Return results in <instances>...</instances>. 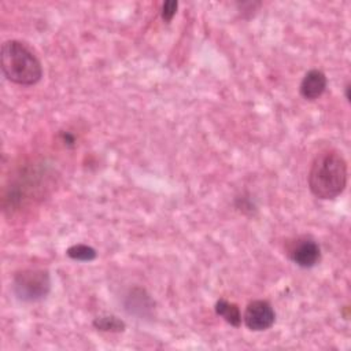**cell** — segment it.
<instances>
[{
	"label": "cell",
	"mask_w": 351,
	"mask_h": 351,
	"mask_svg": "<svg viewBox=\"0 0 351 351\" xmlns=\"http://www.w3.org/2000/svg\"><path fill=\"white\" fill-rule=\"evenodd\" d=\"M347 162L337 149H324L315 155L308 171V188L322 200L335 199L347 185Z\"/></svg>",
	"instance_id": "cell-1"
},
{
	"label": "cell",
	"mask_w": 351,
	"mask_h": 351,
	"mask_svg": "<svg viewBox=\"0 0 351 351\" xmlns=\"http://www.w3.org/2000/svg\"><path fill=\"white\" fill-rule=\"evenodd\" d=\"M0 66L5 78L18 85H33L43 77L40 59L26 43L18 40L1 45Z\"/></svg>",
	"instance_id": "cell-2"
},
{
	"label": "cell",
	"mask_w": 351,
	"mask_h": 351,
	"mask_svg": "<svg viewBox=\"0 0 351 351\" xmlns=\"http://www.w3.org/2000/svg\"><path fill=\"white\" fill-rule=\"evenodd\" d=\"M12 291L22 302H38L51 291V277L44 269H23L14 276Z\"/></svg>",
	"instance_id": "cell-3"
},
{
	"label": "cell",
	"mask_w": 351,
	"mask_h": 351,
	"mask_svg": "<svg viewBox=\"0 0 351 351\" xmlns=\"http://www.w3.org/2000/svg\"><path fill=\"white\" fill-rule=\"evenodd\" d=\"M288 258L299 267L310 269L321 261V248L318 243L307 236L296 237L287 244Z\"/></svg>",
	"instance_id": "cell-4"
},
{
	"label": "cell",
	"mask_w": 351,
	"mask_h": 351,
	"mask_svg": "<svg viewBox=\"0 0 351 351\" xmlns=\"http://www.w3.org/2000/svg\"><path fill=\"white\" fill-rule=\"evenodd\" d=\"M243 321L250 330L262 332L273 326L276 321V313L267 300H252L247 304Z\"/></svg>",
	"instance_id": "cell-5"
},
{
	"label": "cell",
	"mask_w": 351,
	"mask_h": 351,
	"mask_svg": "<svg viewBox=\"0 0 351 351\" xmlns=\"http://www.w3.org/2000/svg\"><path fill=\"white\" fill-rule=\"evenodd\" d=\"M326 85H328V80L324 71L318 69H313L304 74L299 86V92L303 99L315 100L325 92Z\"/></svg>",
	"instance_id": "cell-6"
},
{
	"label": "cell",
	"mask_w": 351,
	"mask_h": 351,
	"mask_svg": "<svg viewBox=\"0 0 351 351\" xmlns=\"http://www.w3.org/2000/svg\"><path fill=\"white\" fill-rule=\"evenodd\" d=\"M215 313L217 315L222 317L228 324H230L234 328H239L241 325V313L236 303L228 302L225 299H218L215 303Z\"/></svg>",
	"instance_id": "cell-7"
},
{
	"label": "cell",
	"mask_w": 351,
	"mask_h": 351,
	"mask_svg": "<svg viewBox=\"0 0 351 351\" xmlns=\"http://www.w3.org/2000/svg\"><path fill=\"white\" fill-rule=\"evenodd\" d=\"M93 326L103 332H122L125 330V322L115 315H101L95 318Z\"/></svg>",
	"instance_id": "cell-8"
},
{
	"label": "cell",
	"mask_w": 351,
	"mask_h": 351,
	"mask_svg": "<svg viewBox=\"0 0 351 351\" xmlns=\"http://www.w3.org/2000/svg\"><path fill=\"white\" fill-rule=\"evenodd\" d=\"M67 256L74 259V261H80V262H90L96 258V250L90 245L86 244H74L71 247L67 248L66 251Z\"/></svg>",
	"instance_id": "cell-9"
},
{
	"label": "cell",
	"mask_w": 351,
	"mask_h": 351,
	"mask_svg": "<svg viewBox=\"0 0 351 351\" xmlns=\"http://www.w3.org/2000/svg\"><path fill=\"white\" fill-rule=\"evenodd\" d=\"M177 8H178V1H176V0L165 1L162 5V19L165 22H170L176 15Z\"/></svg>",
	"instance_id": "cell-10"
},
{
	"label": "cell",
	"mask_w": 351,
	"mask_h": 351,
	"mask_svg": "<svg viewBox=\"0 0 351 351\" xmlns=\"http://www.w3.org/2000/svg\"><path fill=\"white\" fill-rule=\"evenodd\" d=\"M63 141L67 144H74V137L69 133H63Z\"/></svg>",
	"instance_id": "cell-11"
},
{
	"label": "cell",
	"mask_w": 351,
	"mask_h": 351,
	"mask_svg": "<svg viewBox=\"0 0 351 351\" xmlns=\"http://www.w3.org/2000/svg\"><path fill=\"white\" fill-rule=\"evenodd\" d=\"M346 99L350 100V84L346 85Z\"/></svg>",
	"instance_id": "cell-12"
}]
</instances>
